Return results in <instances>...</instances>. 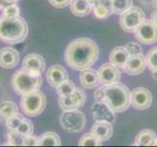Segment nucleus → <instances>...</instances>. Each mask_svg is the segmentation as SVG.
I'll return each mask as SVG.
<instances>
[{
  "mask_svg": "<svg viewBox=\"0 0 157 147\" xmlns=\"http://www.w3.org/2000/svg\"><path fill=\"white\" fill-rule=\"evenodd\" d=\"M99 57L97 44L86 37H81L73 40L67 46L64 58L67 65L73 70L82 71L90 68Z\"/></svg>",
  "mask_w": 157,
  "mask_h": 147,
  "instance_id": "1",
  "label": "nucleus"
},
{
  "mask_svg": "<svg viewBox=\"0 0 157 147\" xmlns=\"http://www.w3.org/2000/svg\"><path fill=\"white\" fill-rule=\"evenodd\" d=\"M28 24L21 17H7L5 15L0 16V40L16 44L24 41L28 36Z\"/></svg>",
  "mask_w": 157,
  "mask_h": 147,
  "instance_id": "2",
  "label": "nucleus"
},
{
  "mask_svg": "<svg viewBox=\"0 0 157 147\" xmlns=\"http://www.w3.org/2000/svg\"><path fill=\"white\" fill-rule=\"evenodd\" d=\"M104 100L108 107L114 113L126 111L131 105V92L126 85L122 83H114L110 85H103Z\"/></svg>",
  "mask_w": 157,
  "mask_h": 147,
  "instance_id": "3",
  "label": "nucleus"
},
{
  "mask_svg": "<svg viewBox=\"0 0 157 147\" xmlns=\"http://www.w3.org/2000/svg\"><path fill=\"white\" fill-rule=\"evenodd\" d=\"M42 85V77L38 73L20 69L12 77V87L19 95L39 90Z\"/></svg>",
  "mask_w": 157,
  "mask_h": 147,
  "instance_id": "4",
  "label": "nucleus"
},
{
  "mask_svg": "<svg viewBox=\"0 0 157 147\" xmlns=\"http://www.w3.org/2000/svg\"><path fill=\"white\" fill-rule=\"evenodd\" d=\"M46 106V98L44 93L36 90L22 95L21 108L25 115L36 117L40 115Z\"/></svg>",
  "mask_w": 157,
  "mask_h": 147,
  "instance_id": "5",
  "label": "nucleus"
},
{
  "mask_svg": "<svg viewBox=\"0 0 157 147\" xmlns=\"http://www.w3.org/2000/svg\"><path fill=\"white\" fill-rule=\"evenodd\" d=\"M60 124L63 129L69 132H80L86 126L85 114L78 109L64 111L60 117Z\"/></svg>",
  "mask_w": 157,
  "mask_h": 147,
  "instance_id": "6",
  "label": "nucleus"
},
{
  "mask_svg": "<svg viewBox=\"0 0 157 147\" xmlns=\"http://www.w3.org/2000/svg\"><path fill=\"white\" fill-rule=\"evenodd\" d=\"M145 20V14L140 7H132L120 17V26L127 32H134Z\"/></svg>",
  "mask_w": 157,
  "mask_h": 147,
  "instance_id": "7",
  "label": "nucleus"
},
{
  "mask_svg": "<svg viewBox=\"0 0 157 147\" xmlns=\"http://www.w3.org/2000/svg\"><path fill=\"white\" fill-rule=\"evenodd\" d=\"M134 33L136 40L144 45H150L157 41V27L151 20H144Z\"/></svg>",
  "mask_w": 157,
  "mask_h": 147,
  "instance_id": "8",
  "label": "nucleus"
},
{
  "mask_svg": "<svg viewBox=\"0 0 157 147\" xmlns=\"http://www.w3.org/2000/svg\"><path fill=\"white\" fill-rule=\"evenodd\" d=\"M86 102V93L81 88H75L71 94L61 96L59 99V105L63 111L75 110L83 106Z\"/></svg>",
  "mask_w": 157,
  "mask_h": 147,
  "instance_id": "9",
  "label": "nucleus"
},
{
  "mask_svg": "<svg viewBox=\"0 0 157 147\" xmlns=\"http://www.w3.org/2000/svg\"><path fill=\"white\" fill-rule=\"evenodd\" d=\"M152 103L151 92L145 87H136L131 92V105L137 110H145Z\"/></svg>",
  "mask_w": 157,
  "mask_h": 147,
  "instance_id": "10",
  "label": "nucleus"
},
{
  "mask_svg": "<svg viewBox=\"0 0 157 147\" xmlns=\"http://www.w3.org/2000/svg\"><path fill=\"white\" fill-rule=\"evenodd\" d=\"M98 77H99L100 83L103 85H110L118 83L121 78V74L119 69L115 67L113 64L104 63L98 69Z\"/></svg>",
  "mask_w": 157,
  "mask_h": 147,
  "instance_id": "11",
  "label": "nucleus"
},
{
  "mask_svg": "<svg viewBox=\"0 0 157 147\" xmlns=\"http://www.w3.org/2000/svg\"><path fill=\"white\" fill-rule=\"evenodd\" d=\"M145 67H146L145 57L142 54H139V55L129 56L123 70L130 76H136L144 72Z\"/></svg>",
  "mask_w": 157,
  "mask_h": 147,
  "instance_id": "12",
  "label": "nucleus"
},
{
  "mask_svg": "<svg viewBox=\"0 0 157 147\" xmlns=\"http://www.w3.org/2000/svg\"><path fill=\"white\" fill-rule=\"evenodd\" d=\"M22 68L28 71H32L34 73L41 74L45 70V60L44 58L36 53H31L24 58L22 63Z\"/></svg>",
  "mask_w": 157,
  "mask_h": 147,
  "instance_id": "13",
  "label": "nucleus"
},
{
  "mask_svg": "<svg viewBox=\"0 0 157 147\" xmlns=\"http://www.w3.org/2000/svg\"><path fill=\"white\" fill-rule=\"evenodd\" d=\"M47 82L53 87H56L63 81L69 80V74L63 66L54 65L51 66L46 72Z\"/></svg>",
  "mask_w": 157,
  "mask_h": 147,
  "instance_id": "14",
  "label": "nucleus"
},
{
  "mask_svg": "<svg viewBox=\"0 0 157 147\" xmlns=\"http://www.w3.org/2000/svg\"><path fill=\"white\" fill-rule=\"evenodd\" d=\"M92 116L96 121H105L112 123L115 121V115L105 102L95 101L94 104L91 107Z\"/></svg>",
  "mask_w": 157,
  "mask_h": 147,
  "instance_id": "15",
  "label": "nucleus"
},
{
  "mask_svg": "<svg viewBox=\"0 0 157 147\" xmlns=\"http://www.w3.org/2000/svg\"><path fill=\"white\" fill-rule=\"evenodd\" d=\"M19 52L12 47H4L0 49V67L4 69H13L19 63Z\"/></svg>",
  "mask_w": 157,
  "mask_h": 147,
  "instance_id": "16",
  "label": "nucleus"
},
{
  "mask_svg": "<svg viewBox=\"0 0 157 147\" xmlns=\"http://www.w3.org/2000/svg\"><path fill=\"white\" fill-rule=\"evenodd\" d=\"M91 134L101 141L110 139L113 134L112 124L105 121H96L91 127Z\"/></svg>",
  "mask_w": 157,
  "mask_h": 147,
  "instance_id": "17",
  "label": "nucleus"
},
{
  "mask_svg": "<svg viewBox=\"0 0 157 147\" xmlns=\"http://www.w3.org/2000/svg\"><path fill=\"white\" fill-rule=\"evenodd\" d=\"M80 82L82 87L87 88V89H92V88L97 87L100 83L97 71L90 68H87L81 71Z\"/></svg>",
  "mask_w": 157,
  "mask_h": 147,
  "instance_id": "18",
  "label": "nucleus"
},
{
  "mask_svg": "<svg viewBox=\"0 0 157 147\" xmlns=\"http://www.w3.org/2000/svg\"><path fill=\"white\" fill-rule=\"evenodd\" d=\"M92 11L97 19H106L113 14L112 0H94Z\"/></svg>",
  "mask_w": 157,
  "mask_h": 147,
  "instance_id": "19",
  "label": "nucleus"
},
{
  "mask_svg": "<svg viewBox=\"0 0 157 147\" xmlns=\"http://www.w3.org/2000/svg\"><path fill=\"white\" fill-rule=\"evenodd\" d=\"M129 53H128L126 47L118 46L112 49L109 54V62L113 64L118 69H124L125 64L129 58Z\"/></svg>",
  "mask_w": 157,
  "mask_h": 147,
  "instance_id": "20",
  "label": "nucleus"
},
{
  "mask_svg": "<svg viewBox=\"0 0 157 147\" xmlns=\"http://www.w3.org/2000/svg\"><path fill=\"white\" fill-rule=\"evenodd\" d=\"M134 145L136 146H157V135L153 130H142L136 134Z\"/></svg>",
  "mask_w": 157,
  "mask_h": 147,
  "instance_id": "21",
  "label": "nucleus"
},
{
  "mask_svg": "<svg viewBox=\"0 0 157 147\" xmlns=\"http://www.w3.org/2000/svg\"><path fill=\"white\" fill-rule=\"evenodd\" d=\"M71 12L78 17H86L91 12L92 4L87 0H71Z\"/></svg>",
  "mask_w": 157,
  "mask_h": 147,
  "instance_id": "22",
  "label": "nucleus"
},
{
  "mask_svg": "<svg viewBox=\"0 0 157 147\" xmlns=\"http://www.w3.org/2000/svg\"><path fill=\"white\" fill-rule=\"evenodd\" d=\"M18 112H19L18 107L13 101L6 100L0 103V118H1V120L4 123L10 117L17 114Z\"/></svg>",
  "mask_w": 157,
  "mask_h": 147,
  "instance_id": "23",
  "label": "nucleus"
},
{
  "mask_svg": "<svg viewBox=\"0 0 157 147\" xmlns=\"http://www.w3.org/2000/svg\"><path fill=\"white\" fill-rule=\"evenodd\" d=\"M61 139L56 132L46 131L39 136V145L38 146H60Z\"/></svg>",
  "mask_w": 157,
  "mask_h": 147,
  "instance_id": "24",
  "label": "nucleus"
},
{
  "mask_svg": "<svg viewBox=\"0 0 157 147\" xmlns=\"http://www.w3.org/2000/svg\"><path fill=\"white\" fill-rule=\"evenodd\" d=\"M146 66L148 67L150 72L157 78V46L151 48L147 52L146 56Z\"/></svg>",
  "mask_w": 157,
  "mask_h": 147,
  "instance_id": "25",
  "label": "nucleus"
},
{
  "mask_svg": "<svg viewBox=\"0 0 157 147\" xmlns=\"http://www.w3.org/2000/svg\"><path fill=\"white\" fill-rule=\"evenodd\" d=\"M113 13L122 15L132 7V0H112Z\"/></svg>",
  "mask_w": 157,
  "mask_h": 147,
  "instance_id": "26",
  "label": "nucleus"
},
{
  "mask_svg": "<svg viewBox=\"0 0 157 147\" xmlns=\"http://www.w3.org/2000/svg\"><path fill=\"white\" fill-rule=\"evenodd\" d=\"M78 144L80 146H100L102 144V141L90 132V134H85L82 135Z\"/></svg>",
  "mask_w": 157,
  "mask_h": 147,
  "instance_id": "27",
  "label": "nucleus"
},
{
  "mask_svg": "<svg viewBox=\"0 0 157 147\" xmlns=\"http://www.w3.org/2000/svg\"><path fill=\"white\" fill-rule=\"evenodd\" d=\"M55 88H56L57 94L61 97V96H66V95L71 94V93L75 90L76 85L72 81L67 80L65 81H63L62 83H60L59 85H57Z\"/></svg>",
  "mask_w": 157,
  "mask_h": 147,
  "instance_id": "28",
  "label": "nucleus"
},
{
  "mask_svg": "<svg viewBox=\"0 0 157 147\" xmlns=\"http://www.w3.org/2000/svg\"><path fill=\"white\" fill-rule=\"evenodd\" d=\"M24 137L25 135L21 134L15 130H9L7 134V138H8V145H13V146H19L24 143Z\"/></svg>",
  "mask_w": 157,
  "mask_h": 147,
  "instance_id": "29",
  "label": "nucleus"
},
{
  "mask_svg": "<svg viewBox=\"0 0 157 147\" xmlns=\"http://www.w3.org/2000/svg\"><path fill=\"white\" fill-rule=\"evenodd\" d=\"M24 119H25V117L18 112L17 114L13 115L12 117H10L9 119H7L6 121H5V125H6V126L8 127V130H16L17 127L19 126V125L21 124Z\"/></svg>",
  "mask_w": 157,
  "mask_h": 147,
  "instance_id": "30",
  "label": "nucleus"
},
{
  "mask_svg": "<svg viewBox=\"0 0 157 147\" xmlns=\"http://www.w3.org/2000/svg\"><path fill=\"white\" fill-rule=\"evenodd\" d=\"M16 130L23 135L32 134L33 131V125L32 121H29V120L25 118V119L22 121L21 124L19 125V126L17 127Z\"/></svg>",
  "mask_w": 157,
  "mask_h": 147,
  "instance_id": "31",
  "label": "nucleus"
},
{
  "mask_svg": "<svg viewBox=\"0 0 157 147\" xmlns=\"http://www.w3.org/2000/svg\"><path fill=\"white\" fill-rule=\"evenodd\" d=\"M126 49L129 55H139V54H142V47L140 44L136 42H129L126 44Z\"/></svg>",
  "mask_w": 157,
  "mask_h": 147,
  "instance_id": "32",
  "label": "nucleus"
},
{
  "mask_svg": "<svg viewBox=\"0 0 157 147\" xmlns=\"http://www.w3.org/2000/svg\"><path fill=\"white\" fill-rule=\"evenodd\" d=\"M3 15L7 17H19L20 16V8L17 4L9 5L3 10Z\"/></svg>",
  "mask_w": 157,
  "mask_h": 147,
  "instance_id": "33",
  "label": "nucleus"
},
{
  "mask_svg": "<svg viewBox=\"0 0 157 147\" xmlns=\"http://www.w3.org/2000/svg\"><path fill=\"white\" fill-rule=\"evenodd\" d=\"M39 145V137L29 134V135H25L24 137V143L23 146H38Z\"/></svg>",
  "mask_w": 157,
  "mask_h": 147,
  "instance_id": "34",
  "label": "nucleus"
},
{
  "mask_svg": "<svg viewBox=\"0 0 157 147\" xmlns=\"http://www.w3.org/2000/svg\"><path fill=\"white\" fill-rule=\"evenodd\" d=\"M48 2L50 3L53 7L58 9H63L70 5L71 0H48Z\"/></svg>",
  "mask_w": 157,
  "mask_h": 147,
  "instance_id": "35",
  "label": "nucleus"
},
{
  "mask_svg": "<svg viewBox=\"0 0 157 147\" xmlns=\"http://www.w3.org/2000/svg\"><path fill=\"white\" fill-rule=\"evenodd\" d=\"M94 99L95 101H98V102H101L104 100V88H103V86L96 89L94 93Z\"/></svg>",
  "mask_w": 157,
  "mask_h": 147,
  "instance_id": "36",
  "label": "nucleus"
},
{
  "mask_svg": "<svg viewBox=\"0 0 157 147\" xmlns=\"http://www.w3.org/2000/svg\"><path fill=\"white\" fill-rule=\"evenodd\" d=\"M18 1L19 0H0V11H3L9 5L16 4Z\"/></svg>",
  "mask_w": 157,
  "mask_h": 147,
  "instance_id": "37",
  "label": "nucleus"
},
{
  "mask_svg": "<svg viewBox=\"0 0 157 147\" xmlns=\"http://www.w3.org/2000/svg\"><path fill=\"white\" fill-rule=\"evenodd\" d=\"M151 21L155 24V26L157 27V9L154 10L151 14Z\"/></svg>",
  "mask_w": 157,
  "mask_h": 147,
  "instance_id": "38",
  "label": "nucleus"
},
{
  "mask_svg": "<svg viewBox=\"0 0 157 147\" xmlns=\"http://www.w3.org/2000/svg\"><path fill=\"white\" fill-rule=\"evenodd\" d=\"M87 1H90V3L92 4L93 2H94V0H87Z\"/></svg>",
  "mask_w": 157,
  "mask_h": 147,
  "instance_id": "39",
  "label": "nucleus"
}]
</instances>
